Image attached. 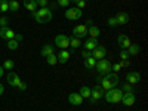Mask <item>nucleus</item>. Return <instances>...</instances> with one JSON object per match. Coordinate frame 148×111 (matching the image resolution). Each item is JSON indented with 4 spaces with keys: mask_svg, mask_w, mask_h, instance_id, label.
<instances>
[{
    "mask_svg": "<svg viewBox=\"0 0 148 111\" xmlns=\"http://www.w3.org/2000/svg\"><path fill=\"white\" fill-rule=\"evenodd\" d=\"M119 82H120V79H119V76H117V73H108V74H105L104 76V79L101 80V88L104 89V90H110V89H114L116 86L119 84Z\"/></svg>",
    "mask_w": 148,
    "mask_h": 111,
    "instance_id": "f257e3e1",
    "label": "nucleus"
},
{
    "mask_svg": "<svg viewBox=\"0 0 148 111\" xmlns=\"http://www.w3.org/2000/svg\"><path fill=\"white\" fill-rule=\"evenodd\" d=\"M53 14H52V10L49 9V8H40V9H37L33 12V18L39 22V24H45V22H49L52 19Z\"/></svg>",
    "mask_w": 148,
    "mask_h": 111,
    "instance_id": "f03ea898",
    "label": "nucleus"
},
{
    "mask_svg": "<svg viewBox=\"0 0 148 111\" xmlns=\"http://www.w3.org/2000/svg\"><path fill=\"white\" fill-rule=\"evenodd\" d=\"M105 101L110 102V104H117V102H121V98H123V90L121 89H110L105 92Z\"/></svg>",
    "mask_w": 148,
    "mask_h": 111,
    "instance_id": "7ed1b4c3",
    "label": "nucleus"
},
{
    "mask_svg": "<svg viewBox=\"0 0 148 111\" xmlns=\"http://www.w3.org/2000/svg\"><path fill=\"white\" fill-rule=\"evenodd\" d=\"M95 68H96V71L99 73V74H108L110 71H111V62L108 59H99V61H96V65H95Z\"/></svg>",
    "mask_w": 148,
    "mask_h": 111,
    "instance_id": "20e7f679",
    "label": "nucleus"
},
{
    "mask_svg": "<svg viewBox=\"0 0 148 111\" xmlns=\"http://www.w3.org/2000/svg\"><path fill=\"white\" fill-rule=\"evenodd\" d=\"M104 92H105V90L101 88L99 84L95 86V88H92V89H90V98H89V99H90V104H96V102L104 96Z\"/></svg>",
    "mask_w": 148,
    "mask_h": 111,
    "instance_id": "39448f33",
    "label": "nucleus"
},
{
    "mask_svg": "<svg viewBox=\"0 0 148 111\" xmlns=\"http://www.w3.org/2000/svg\"><path fill=\"white\" fill-rule=\"evenodd\" d=\"M82 15H83V12H82V9H79V8H68V9L65 10V18L70 19V21L80 19Z\"/></svg>",
    "mask_w": 148,
    "mask_h": 111,
    "instance_id": "423d86ee",
    "label": "nucleus"
},
{
    "mask_svg": "<svg viewBox=\"0 0 148 111\" xmlns=\"http://www.w3.org/2000/svg\"><path fill=\"white\" fill-rule=\"evenodd\" d=\"M55 45L59 49H68V46H70V37L65 36V34H58L55 37Z\"/></svg>",
    "mask_w": 148,
    "mask_h": 111,
    "instance_id": "0eeeda50",
    "label": "nucleus"
},
{
    "mask_svg": "<svg viewBox=\"0 0 148 111\" xmlns=\"http://www.w3.org/2000/svg\"><path fill=\"white\" fill-rule=\"evenodd\" d=\"M71 33H73V37H76V39H83V37H84L86 34H88V27L82 24V25L74 27Z\"/></svg>",
    "mask_w": 148,
    "mask_h": 111,
    "instance_id": "6e6552de",
    "label": "nucleus"
},
{
    "mask_svg": "<svg viewBox=\"0 0 148 111\" xmlns=\"http://www.w3.org/2000/svg\"><path fill=\"white\" fill-rule=\"evenodd\" d=\"M107 55V49L102 46V45H98L93 51H92V56L96 59V61H99V59H104V56Z\"/></svg>",
    "mask_w": 148,
    "mask_h": 111,
    "instance_id": "1a4fd4ad",
    "label": "nucleus"
},
{
    "mask_svg": "<svg viewBox=\"0 0 148 111\" xmlns=\"http://www.w3.org/2000/svg\"><path fill=\"white\" fill-rule=\"evenodd\" d=\"M135 101H136V96H135L133 92H126V93H123L121 102L125 104L126 107H132V105L135 104Z\"/></svg>",
    "mask_w": 148,
    "mask_h": 111,
    "instance_id": "9d476101",
    "label": "nucleus"
},
{
    "mask_svg": "<svg viewBox=\"0 0 148 111\" xmlns=\"http://www.w3.org/2000/svg\"><path fill=\"white\" fill-rule=\"evenodd\" d=\"M8 83L10 86H14V88H19V84L22 83V80H21V77L18 76L16 73H9L8 74Z\"/></svg>",
    "mask_w": 148,
    "mask_h": 111,
    "instance_id": "9b49d317",
    "label": "nucleus"
},
{
    "mask_svg": "<svg viewBox=\"0 0 148 111\" xmlns=\"http://www.w3.org/2000/svg\"><path fill=\"white\" fill-rule=\"evenodd\" d=\"M117 43H119V46L121 47V49H127L132 43H130V39L126 36V34H119V37H117Z\"/></svg>",
    "mask_w": 148,
    "mask_h": 111,
    "instance_id": "f8f14e48",
    "label": "nucleus"
},
{
    "mask_svg": "<svg viewBox=\"0 0 148 111\" xmlns=\"http://www.w3.org/2000/svg\"><path fill=\"white\" fill-rule=\"evenodd\" d=\"M0 37L6 40H10L15 37V31H12L9 27H0Z\"/></svg>",
    "mask_w": 148,
    "mask_h": 111,
    "instance_id": "ddd939ff",
    "label": "nucleus"
},
{
    "mask_svg": "<svg viewBox=\"0 0 148 111\" xmlns=\"http://www.w3.org/2000/svg\"><path fill=\"white\" fill-rule=\"evenodd\" d=\"M126 80H127V83H130V84H136V83H139V80H141V74H139L138 71H130L127 76H126Z\"/></svg>",
    "mask_w": 148,
    "mask_h": 111,
    "instance_id": "4468645a",
    "label": "nucleus"
},
{
    "mask_svg": "<svg viewBox=\"0 0 148 111\" xmlns=\"http://www.w3.org/2000/svg\"><path fill=\"white\" fill-rule=\"evenodd\" d=\"M68 101H70L71 105H82V104H83V98L80 96V93L73 92V93H70V96H68Z\"/></svg>",
    "mask_w": 148,
    "mask_h": 111,
    "instance_id": "2eb2a0df",
    "label": "nucleus"
},
{
    "mask_svg": "<svg viewBox=\"0 0 148 111\" xmlns=\"http://www.w3.org/2000/svg\"><path fill=\"white\" fill-rule=\"evenodd\" d=\"M98 45H99V43H98V40H96V39H92V37H89V39L84 42L83 47H84V51H90V52H92Z\"/></svg>",
    "mask_w": 148,
    "mask_h": 111,
    "instance_id": "dca6fc26",
    "label": "nucleus"
},
{
    "mask_svg": "<svg viewBox=\"0 0 148 111\" xmlns=\"http://www.w3.org/2000/svg\"><path fill=\"white\" fill-rule=\"evenodd\" d=\"M56 56H58V62H59V64H65L67 61L70 59L71 53H70V52L67 51V49H62V51H61V52H59V53H58Z\"/></svg>",
    "mask_w": 148,
    "mask_h": 111,
    "instance_id": "f3484780",
    "label": "nucleus"
},
{
    "mask_svg": "<svg viewBox=\"0 0 148 111\" xmlns=\"http://www.w3.org/2000/svg\"><path fill=\"white\" fill-rule=\"evenodd\" d=\"M117 22H119V25H126V24L129 22V15H127V12H119L117 16H116Z\"/></svg>",
    "mask_w": 148,
    "mask_h": 111,
    "instance_id": "a211bd4d",
    "label": "nucleus"
},
{
    "mask_svg": "<svg viewBox=\"0 0 148 111\" xmlns=\"http://www.w3.org/2000/svg\"><path fill=\"white\" fill-rule=\"evenodd\" d=\"M40 53H42V56H49V55H52V53H55V46L53 45H45L43 47H42V51H40Z\"/></svg>",
    "mask_w": 148,
    "mask_h": 111,
    "instance_id": "6ab92c4d",
    "label": "nucleus"
},
{
    "mask_svg": "<svg viewBox=\"0 0 148 111\" xmlns=\"http://www.w3.org/2000/svg\"><path fill=\"white\" fill-rule=\"evenodd\" d=\"M24 8L25 9H28L30 12H34V10H37V3H36V0H24Z\"/></svg>",
    "mask_w": 148,
    "mask_h": 111,
    "instance_id": "aec40b11",
    "label": "nucleus"
},
{
    "mask_svg": "<svg viewBox=\"0 0 148 111\" xmlns=\"http://www.w3.org/2000/svg\"><path fill=\"white\" fill-rule=\"evenodd\" d=\"M88 34L92 37V39H98V37H99V34H101V30L98 28V27H95V25H92V27L88 28Z\"/></svg>",
    "mask_w": 148,
    "mask_h": 111,
    "instance_id": "412c9836",
    "label": "nucleus"
},
{
    "mask_svg": "<svg viewBox=\"0 0 148 111\" xmlns=\"http://www.w3.org/2000/svg\"><path fill=\"white\" fill-rule=\"evenodd\" d=\"M127 53H129V56H135V55H138L139 53V51H141V47H139V45H130L127 49Z\"/></svg>",
    "mask_w": 148,
    "mask_h": 111,
    "instance_id": "4be33fe9",
    "label": "nucleus"
},
{
    "mask_svg": "<svg viewBox=\"0 0 148 111\" xmlns=\"http://www.w3.org/2000/svg\"><path fill=\"white\" fill-rule=\"evenodd\" d=\"M83 64H84V67L88 68V70H92V68H95V65H96V59H95L93 56L86 58V59L83 61Z\"/></svg>",
    "mask_w": 148,
    "mask_h": 111,
    "instance_id": "5701e85b",
    "label": "nucleus"
},
{
    "mask_svg": "<svg viewBox=\"0 0 148 111\" xmlns=\"http://www.w3.org/2000/svg\"><path fill=\"white\" fill-rule=\"evenodd\" d=\"M18 47H19V42H16L15 39L8 40V49H9V51H16Z\"/></svg>",
    "mask_w": 148,
    "mask_h": 111,
    "instance_id": "b1692460",
    "label": "nucleus"
},
{
    "mask_svg": "<svg viewBox=\"0 0 148 111\" xmlns=\"http://www.w3.org/2000/svg\"><path fill=\"white\" fill-rule=\"evenodd\" d=\"M80 96L83 98V99H84V98H88V99H89V98H90V88L83 86V88L80 89Z\"/></svg>",
    "mask_w": 148,
    "mask_h": 111,
    "instance_id": "393cba45",
    "label": "nucleus"
},
{
    "mask_svg": "<svg viewBox=\"0 0 148 111\" xmlns=\"http://www.w3.org/2000/svg\"><path fill=\"white\" fill-rule=\"evenodd\" d=\"M46 62H47L49 65H56V62H58V56H56L55 53L46 56Z\"/></svg>",
    "mask_w": 148,
    "mask_h": 111,
    "instance_id": "a878e982",
    "label": "nucleus"
},
{
    "mask_svg": "<svg viewBox=\"0 0 148 111\" xmlns=\"http://www.w3.org/2000/svg\"><path fill=\"white\" fill-rule=\"evenodd\" d=\"M82 43H80V39H76V37H70V46L71 47H74V49H76V47H79Z\"/></svg>",
    "mask_w": 148,
    "mask_h": 111,
    "instance_id": "bb28decb",
    "label": "nucleus"
},
{
    "mask_svg": "<svg viewBox=\"0 0 148 111\" xmlns=\"http://www.w3.org/2000/svg\"><path fill=\"white\" fill-rule=\"evenodd\" d=\"M18 9H19V3L16 2V0H12V2H9V10L16 12Z\"/></svg>",
    "mask_w": 148,
    "mask_h": 111,
    "instance_id": "cd10ccee",
    "label": "nucleus"
},
{
    "mask_svg": "<svg viewBox=\"0 0 148 111\" xmlns=\"http://www.w3.org/2000/svg\"><path fill=\"white\" fill-rule=\"evenodd\" d=\"M8 10H9V2L0 0V12H8Z\"/></svg>",
    "mask_w": 148,
    "mask_h": 111,
    "instance_id": "c85d7f7f",
    "label": "nucleus"
},
{
    "mask_svg": "<svg viewBox=\"0 0 148 111\" xmlns=\"http://www.w3.org/2000/svg\"><path fill=\"white\" fill-rule=\"evenodd\" d=\"M14 65H15V64H14V61H12V59H6L5 62H3V68H5V70H9V71L14 68Z\"/></svg>",
    "mask_w": 148,
    "mask_h": 111,
    "instance_id": "c756f323",
    "label": "nucleus"
},
{
    "mask_svg": "<svg viewBox=\"0 0 148 111\" xmlns=\"http://www.w3.org/2000/svg\"><path fill=\"white\" fill-rule=\"evenodd\" d=\"M70 0H56V5L61 6V8H68L70 6Z\"/></svg>",
    "mask_w": 148,
    "mask_h": 111,
    "instance_id": "7c9ffc66",
    "label": "nucleus"
},
{
    "mask_svg": "<svg viewBox=\"0 0 148 111\" xmlns=\"http://www.w3.org/2000/svg\"><path fill=\"white\" fill-rule=\"evenodd\" d=\"M107 24H108L110 27H117V25H119V22H117L116 16H113V18H108V19H107Z\"/></svg>",
    "mask_w": 148,
    "mask_h": 111,
    "instance_id": "2f4dec72",
    "label": "nucleus"
},
{
    "mask_svg": "<svg viewBox=\"0 0 148 111\" xmlns=\"http://www.w3.org/2000/svg\"><path fill=\"white\" fill-rule=\"evenodd\" d=\"M121 90H123V93H126V92H133V89H132V84L126 82L125 84H123V88H121Z\"/></svg>",
    "mask_w": 148,
    "mask_h": 111,
    "instance_id": "473e14b6",
    "label": "nucleus"
},
{
    "mask_svg": "<svg viewBox=\"0 0 148 111\" xmlns=\"http://www.w3.org/2000/svg\"><path fill=\"white\" fill-rule=\"evenodd\" d=\"M36 3H37V6H40V8H47L49 0H36Z\"/></svg>",
    "mask_w": 148,
    "mask_h": 111,
    "instance_id": "72a5a7b5",
    "label": "nucleus"
},
{
    "mask_svg": "<svg viewBox=\"0 0 148 111\" xmlns=\"http://www.w3.org/2000/svg\"><path fill=\"white\" fill-rule=\"evenodd\" d=\"M8 24H9V19H8L6 16L0 18V27H8Z\"/></svg>",
    "mask_w": 148,
    "mask_h": 111,
    "instance_id": "f704fd0d",
    "label": "nucleus"
},
{
    "mask_svg": "<svg viewBox=\"0 0 148 111\" xmlns=\"http://www.w3.org/2000/svg\"><path fill=\"white\" fill-rule=\"evenodd\" d=\"M120 58H121L123 61H127V58H129V53H127V51H126V49H123V51L120 52Z\"/></svg>",
    "mask_w": 148,
    "mask_h": 111,
    "instance_id": "c9c22d12",
    "label": "nucleus"
},
{
    "mask_svg": "<svg viewBox=\"0 0 148 111\" xmlns=\"http://www.w3.org/2000/svg\"><path fill=\"white\" fill-rule=\"evenodd\" d=\"M82 56H83V59L90 58V56H92V52H90V51H83V52H82Z\"/></svg>",
    "mask_w": 148,
    "mask_h": 111,
    "instance_id": "e433bc0d",
    "label": "nucleus"
},
{
    "mask_svg": "<svg viewBox=\"0 0 148 111\" xmlns=\"http://www.w3.org/2000/svg\"><path fill=\"white\" fill-rule=\"evenodd\" d=\"M84 6H86L84 0H79V2H77V8H79V9H84Z\"/></svg>",
    "mask_w": 148,
    "mask_h": 111,
    "instance_id": "4c0bfd02",
    "label": "nucleus"
},
{
    "mask_svg": "<svg viewBox=\"0 0 148 111\" xmlns=\"http://www.w3.org/2000/svg\"><path fill=\"white\" fill-rule=\"evenodd\" d=\"M14 39H15L16 42H19V43H21V42L24 40V37H22V34H16V33H15V37H14Z\"/></svg>",
    "mask_w": 148,
    "mask_h": 111,
    "instance_id": "58836bf2",
    "label": "nucleus"
},
{
    "mask_svg": "<svg viewBox=\"0 0 148 111\" xmlns=\"http://www.w3.org/2000/svg\"><path fill=\"white\" fill-rule=\"evenodd\" d=\"M111 70H114V73H117L120 70V64H116V65H111Z\"/></svg>",
    "mask_w": 148,
    "mask_h": 111,
    "instance_id": "ea45409f",
    "label": "nucleus"
},
{
    "mask_svg": "<svg viewBox=\"0 0 148 111\" xmlns=\"http://www.w3.org/2000/svg\"><path fill=\"white\" fill-rule=\"evenodd\" d=\"M18 89H19V90H25V89H27V84H25V83L22 82V83L19 84V88H18Z\"/></svg>",
    "mask_w": 148,
    "mask_h": 111,
    "instance_id": "a19ab883",
    "label": "nucleus"
},
{
    "mask_svg": "<svg viewBox=\"0 0 148 111\" xmlns=\"http://www.w3.org/2000/svg\"><path fill=\"white\" fill-rule=\"evenodd\" d=\"M3 92H5V88H3V84L0 83V95H3Z\"/></svg>",
    "mask_w": 148,
    "mask_h": 111,
    "instance_id": "79ce46f5",
    "label": "nucleus"
},
{
    "mask_svg": "<svg viewBox=\"0 0 148 111\" xmlns=\"http://www.w3.org/2000/svg\"><path fill=\"white\" fill-rule=\"evenodd\" d=\"M3 73H5V68H3V67H0V77L3 76Z\"/></svg>",
    "mask_w": 148,
    "mask_h": 111,
    "instance_id": "37998d69",
    "label": "nucleus"
},
{
    "mask_svg": "<svg viewBox=\"0 0 148 111\" xmlns=\"http://www.w3.org/2000/svg\"><path fill=\"white\" fill-rule=\"evenodd\" d=\"M70 2H73V3H77V2H79V0H70Z\"/></svg>",
    "mask_w": 148,
    "mask_h": 111,
    "instance_id": "c03bdc74",
    "label": "nucleus"
},
{
    "mask_svg": "<svg viewBox=\"0 0 148 111\" xmlns=\"http://www.w3.org/2000/svg\"><path fill=\"white\" fill-rule=\"evenodd\" d=\"M6 2H12V0H6Z\"/></svg>",
    "mask_w": 148,
    "mask_h": 111,
    "instance_id": "a18cd8bd",
    "label": "nucleus"
},
{
    "mask_svg": "<svg viewBox=\"0 0 148 111\" xmlns=\"http://www.w3.org/2000/svg\"><path fill=\"white\" fill-rule=\"evenodd\" d=\"M84 2H86V0H84Z\"/></svg>",
    "mask_w": 148,
    "mask_h": 111,
    "instance_id": "49530a36",
    "label": "nucleus"
}]
</instances>
